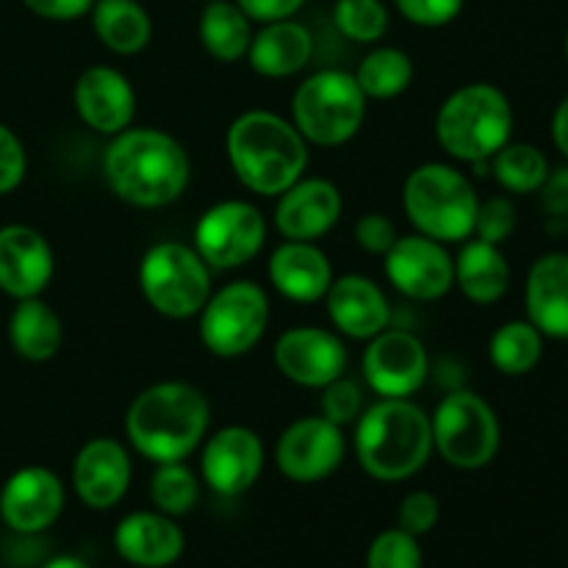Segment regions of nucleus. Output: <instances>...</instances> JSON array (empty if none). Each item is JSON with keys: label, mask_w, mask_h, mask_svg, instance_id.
I'll use <instances>...</instances> for the list:
<instances>
[{"label": "nucleus", "mask_w": 568, "mask_h": 568, "mask_svg": "<svg viewBox=\"0 0 568 568\" xmlns=\"http://www.w3.org/2000/svg\"><path fill=\"white\" fill-rule=\"evenodd\" d=\"M100 170L116 200L144 211L178 203L192 183L186 148L161 128L131 125L111 136Z\"/></svg>", "instance_id": "1"}, {"label": "nucleus", "mask_w": 568, "mask_h": 568, "mask_svg": "<svg viewBox=\"0 0 568 568\" xmlns=\"http://www.w3.org/2000/svg\"><path fill=\"white\" fill-rule=\"evenodd\" d=\"M211 430L209 397L186 381L142 388L125 410V438L150 464L192 458Z\"/></svg>", "instance_id": "2"}, {"label": "nucleus", "mask_w": 568, "mask_h": 568, "mask_svg": "<svg viewBox=\"0 0 568 568\" xmlns=\"http://www.w3.org/2000/svg\"><path fill=\"white\" fill-rule=\"evenodd\" d=\"M225 155L247 192L277 197L308 172L311 144L300 136L288 116L253 109L227 125Z\"/></svg>", "instance_id": "3"}, {"label": "nucleus", "mask_w": 568, "mask_h": 568, "mask_svg": "<svg viewBox=\"0 0 568 568\" xmlns=\"http://www.w3.org/2000/svg\"><path fill=\"white\" fill-rule=\"evenodd\" d=\"M353 453L372 480H410L433 455L430 414L414 399H377L353 425Z\"/></svg>", "instance_id": "4"}, {"label": "nucleus", "mask_w": 568, "mask_h": 568, "mask_svg": "<svg viewBox=\"0 0 568 568\" xmlns=\"http://www.w3.org/2000/svg\"><path fill=\"white\" fill-rule=\"evenodd\" d=\"M510 98L488 81L464 83L436 111V142L460 164H488L514 139Z\"/></svg>", "instance_id": "5"}, {"label": "nucleus", "mask_w": 568, "mask_h": 568, "mask_svg": "<svg viewBox=\"0 0 568 568\" xmlns=\"http://www.w3.org/2000/svg\"><path fill=\"white\" fill-rule=\"evenodd\" d=\"M480 194L466 172L444 161L414 166L403 183V211L416 233L442 244L475 236Z\"/></svg>", "instance_id": "6"}, {"label": "nucleus", "mask_w": 568, "mask_h": 568, "mask_svg": "<svg viewBox=\"0 0 568 568\" xmlns=\"http://www.w3.org/2000/svg\"><path fill=\"white\" fill-rule=\"evenodd\" d=\"M136 281L144 303L172 322L197 320L214 292V270L192 244L178 239H164L144 250Z\"/></svg>", "instance_id": "7"}, {"label": "nucleus", "mask_w": 568, "mask_h": 568, "mask_svg": "<svg viewBox=\"0 0 568 568\" xmlns=\"http://www.w3.org/2000/svg\"><path fill=\"white\" fill-rule=\"evenodd\" d=\"M369 100L347 70H320L292 94L294 128L311 148H342L364 128Z\"/></svg>", "instance_id": "8"}, {"label": "nucleus", "mask_w": 568, "mask_h": 568, "mask_svg": "<svg viewBox=\"0 0 568 568\" xmlns=\"http://www.w3.org/2000/svg\"><path fill=\"white\" fill-rule=\"evenodd\" d=\"M430 430L433 453L460 471L486 469L503 447L497 410L471 388H455L438 399L430 414Z\"/></svg>", "instance_id": "9"}, {"label": "nucleus", "mask_w": 568, "mask_h": 568, "mask_svg": "<svg viewBox=\"0 0 568 568\" xmlns=\"http://www.w3.org/2000/svg\"><path fill=\"white\" fill-rule=\"evenodd\" d=\"M270 294L255 281H231L214 288L197 314L200 344L214 358L233 361L253 353L270 327Z\"/></svg>", "instance_id": "10"}, {"label": "nucleus", "mask_w": 568, "mask_h": 568, "mask_svg": "<svg viewBox=\"0 0 568 568\" xmlns=\"http://www.w3.org/2000/svg\"><path fill=\"white\" fill-rule=\"evenodd\" d=\"M270 225L250 200H220L194 222L192 247L214 272H233L255 261L264 250Z\"/></svg>", "instance_id": "11"}, {"label": "nucleus", "mask_w": 568, "mask_h": 568, "mask_svg": "<svg viewBox=\"0 0 568 568\" xmlns=\"http://www.w3.org/2000/svg\"><path fill=\"white\" fill-rule=\"evenodd\" d=\"M361 372L377 399H414L430 375V355L416 333L386 327L366 342Z\"/></svg>", "instance_id": "12"}, {"label": "nucleus", "mask_w": 568, "mask_h": 568, "mask_svg": "<svg viewBox=\"0 0 568 568\" xmlns=\"http://www.w3.org/2000/svg\"><path fill=\"white\" fill-rule=\"evenodd\" d=\"M344 427L327 422L322 414L300 416L275 442V466L286 480L311 486L342 469L347 458Z\"/></svg>", "instance_id": "13"}, {"label": "nucleus", "mask_w": 568, "mask_h": 568, "mask_svg": "<svg viewBox=\"0 0 568 568\" xmlns=\"http://www.w3.org/2000/svg\"><path fill=\"white\" fill-rule=\"evenodd\" d=\"M388 286L414 303H436L455 288V264L447 244L422 233L397 236L383 255Z\"/></svg>", "instance_id": "14"}, {"label": "nucleus", "mask_w": 568, "mask_h": 568, "mask_svg": "<svg viewBox=\"0 0 568 568\" xmlns=\"http://www.w3.org/2000/svg\"><path fill=\"white\" fill-rule=\"evenodd\" d=\"M266 447L253 427L225 425L200 444V480L222 497H242L261 480Z\"/></svg>", "instance_id": "15"}, {"label": "nucleus", "mask_w": 568, "mask_h": 568, "mask_svg": "<svg viewBox=\"0 0 568 568\" xmlns=\"http://www.w3.org/2000/svg\"><path fill=\"white\" fill-rule=\"evenodd\" d=\"M272 361L288 383L322 392L327 383L347 375L349 349L344 344V336H338L336 331L297 325L277 336L275 347H272Z\"/></svg>", "instance_id": "16"}, {"label": "nucleus", "mask_w": 568, "mask_h": 568, "mask_svg": "<svg viewBox=\"0 0 568 568\" xmlns=\"http://www.w3.org/2000/svg\"><path fill=\"white\" fill-rule=\"evenodd\" d=\"M67 488L48 466H22L0 488V519L17 536H39L61 519Z\"/></svg>", "instance_id": "17"}, {"label": "nucleus", "mask_w": 568, "mask_h": 568, "mask_svg": "<svg viewBox=\"0 0 568 568\" xmlns=\"http://www.w3.org/2000/svg\"><path fill=\"white\" fill-rule=\"evenodd\" d=\"M72 109L83 125L111 139L133 125L136 89L116 67L92 64L72 83Z\"/></svg>", "instance_id": "18"}, {"label": "nucleus", "mask_w": 568, "mask_h": 568, "mask_svg": "<svg viewBox=\"0 0 568 568\" xmlns=\"http://www.w3.org/2000/svg\"><path fill=\"white\" fill-rule=\"evenodd\" d=\"M275 200V231L292 242H320L344 214L342 189L327 178L303 175Z\"/></svg>", "instance_id": "19"}, {"label": "nucleus", "mask_w": 568, "mask_h": 568, "mask_svg": "<svg viewBox=\"0 0 568 568\" xmlns=\"http://www.w3.org/2000/svg\"><path fill=\"white\" fill-rule=\"evenodd\" d=\"M133 460L120 438H89L72 460V488L92 510H111L131 488Z\"/></svg>", "instance_id": "20"}, {"label": "nucleus", "mask_w": 568, "mask_h": 568, "mask_svg": "<svg viewBox=\"0 0 568 568\" xmlns=\"http://www.w3.org/2000/svg\"><path fill=\"white\" fill-rule=\"evenodd\" d=\"M325 311L333 331L353 342H369L392 327V303L381 283L361 272L333 277L325 294Z\"/></svg>", "instance_id": "21"}, {"label": "nucleus", "mask_w": 568, "mask_h": 568, "mask_svg": "<svg viewBox=\"0 0 568 568\" xmlns=\"http://www.w3.org/2000/svg\"><path fill=\"white\" fill-rule=\"evenodd\" d=\"M55 275V255L48 239L31 225L0 227V292L11 300L42 297Z\"/></svg>", "instance_id": "22"}, {"label": "nucleus", "mask_w": 568, "mask_h": 568, "mask_svg": "<svg viewBox=\"0 0 568 568\" xmlns=\"http://www.w3.org/2000/svg\"><path fill=\"white\" fill-rule=\"evenodd\" d=\"M266 277L288 303L314 305L325 300L336 275H333L331 255L320 244L283 239L266 261Z\"/></svg>", "instance_id": "23"}, {"label": "nucleus", "mask_w": 568, "mask_h": 568, "mask_svg": "<svg viewBox=\"0 0 568 568\" xmlns=\"http://www.w3.org/2000/svg\"><path fill=\"white\" fill-rule=\"evenodd\" d=\"M114 549L136 568H170L186 549L178 521L161 510H133L114 530Z\"/></svg>", "instance_id": "24"}, {"label": "nucleus", "mask_w": 568, "mask_h": 568, "mask_svg": "<svg viewBox=\"0 0 568 568\" xmlns=\"http://www.w3.org/2000/svg\"><path fill=\"white\" fill-rule=\"evenodd\" d=\"M525 314L544 338L568 342V253L538 255L525 281Z\"/></svg>", "instance_id": "25"}, {"label": "nucleus", "mask_w": 568, "mask_h": 568, "mask_svg": "<svg viewBox=\"0 0 568 568\" xmlns=\"http://www.w3.org/2000/svg\"><path fill=\"white\" fill-rule=\"evenodd\" d=\"M311 59H314V37L297 17L255 28L247 55H244L250 70L270 81L300 75L311 64Z\"/></svg>", "instance_id": "26"}, {"label": "nucleus", "mask_w": 568, "mask_h": 568, "mask_svg": "<svg viewBox=\"0 0 568 568\" xmlns=\"http://www.w3.org/2000/svg\"><path fill=\"white\" fill-rule=\"evenodd\" d=\"M455 264V288L469 300L471 305H497L505 294L510 292V272L508 255L503 253L499 244L483 242L471 236L460 242L458 255H453Z\"/></svg>", "instance_id": "27"}, {"label": "nucleus", "mask_w": 568, "mask_h": 568, "mask_svg": "<svg viewBox=\"0 0 568 568\" xmlns=\"http://www.w3.org/2000/svg\"><path fill=\"white\" fill-rule=\"evenodd\" d=\"M9 344L22 361L31 364L53 361L64 347L61 316L42 297L17 300L9 316Z\"/></svg>", "instance_id": "28"}, {"label": "nucleus", "mask_w": 568, "mask_h": 568, "mask_svg": "<svg viewBox=\"0 0 568 568\" xmlns=\"http://www.w3.org/2000/svg\"><path fill=\"white\" fill-rule=\"evenodd\" d=\"M92 31L114 55H139L153 42V17L139 0H94Z\"/></svg>", "instance_id": "29"}, {"label": "nucleus", "mask_w": 568, "mask_h": 568, "mask_svg": "<svg viewBox=\"0 0 568 568\" xmlns=\"http://www.w3.org/2000/svg\"><path fill=\"white\" fill-rule=\"evenodd\" d=\"M253 20L236 6V0H209L200 11L197 37L205 53L220 64H236L247 55L253 39Z\"/></svg>", "instance_id": "30"}, {"label": "nucleus", "mask_w": 568, "mask_h": 568, "mask_svg": "<svg viewBox=\"0 0 568 568\" xmlns=\"http://www.w3.org/2000/svg\"><path fill=\"white\" fill-rule=\"evenodd\" d=\"M544 333L530 320H508L488 338V361L503 377H525L541 364Z\"/></svg>", "instance_id": "31"}, {"label": "nucleus", "mask_w": 568, "mask_h": 568, "mask_svg": "<svg viewBox=\"0 0 568 568\" xmlns=\"http://www.w3.org/2000/svg\"><path fill=\"white\" fill-rule=\"evenodd\" d=\"M353 75L366 100H394L410 89L416 78V64L403 48L372 44Z\"/></svg>", "instance_id": "32"}, {"label": "nucleus", "mask_w": 568, "mask_h": 568, "mask_svg": "<svg viewBox=\"0 0 568 568\" xmlns=\"http://www.w3.org/2000/svg\"><path fill=\"white\" fill-rule=\"evenodd\" d=\"M494 181L508 194H538L549 175V159L538 144L510 139L491 161H488Z\"/></svg>", "instance_id": "33"}, {"label": "nucleus", "mask_w": 568, "mask_h": 568, "mask_svg": "<svg viewBox=\"0 0 568 568\" xmlns=\"http://www.w3.org/2000/svg\"><path fill=\"white\" fill-rule=\"evenodd\" d=\"M200 499V477L186 466V460L178 464H155L150 477V503L155 510L172 516H186Z\"/></svg>", "instance_id": "34"}, {"label": "nucleus", "mask_w": 568, "mask_h": 568, "mask_svg": "<svg viewBox=\"0 0 568 568\" xmlns=\"http://www.w3.org/2000/svg\"><path fill=\"white\" fill-rule=\"evenodd\" d=\"M392 11L383 0H336L333 26L355 44H377L388 33Z\"/></svg>", "instance_id": "35"}, {"label": "nucleus", "mask_w": 568, "mask_h": 568, "mask_svg": "<svg viewBox=\"0 0 568 568\" xmlns=\"http://www.w3.org/2000/svg\"><path fill=\"white\" fill-rule=\"evenodd\" d=\"M366 568H422L419 538L399 527L377 532L366 549Z\"/></svg>", "instance_id": "36"}, {"label": "nucleus", "mask_w": 568, "mask_h": 568, "mask_svg": "<svg viewBox=\"0 0 568 568\" xmlns=\"http://www.w3.org/2000/svg\"><path fill=\"white\" fill-rule=\"evenodd\" d=\"M364 408H366L364 386L347 375L327 383V386L320 392V414L325 416L327 422H333V425L344 427V430L358 422V416L364 414Z\"/></svg>", "instance_id": "37"}, {"label": "nucleus", "mask_w": 568, "mask_h": 568, "mask_svg": "<svg viewBox=\"0 0 568 568\" xmlns=\"http://www.w3.org/2000/svg\"><path fill=\"white\" fill-rule=\"evenodd\" d=\"M516 225H519V211L508 194H494V197L480 200L475 220V236L483 242H491L503 247L510 236H514Z\"/></svg>", "instance_id": "38"}, {"label": "nucleus", "mask_w": 568, "mask_h": 568, "mask_svg": "<svg viewBox=\"0 0 568 568\" xmlns=\"http://www.w3.org/2000/svg\"><path fill=\"white\" fill-rule=\"evenodd\" d=\"M438 519H442V503H438V497L433 491L416 488V491L405 494V499L399 503L397 527L410 532V536H427L438 525Z\"/></svg>", "instance_id": "39"}, {"label": "nucleus", "mask_w": 568, "mask_h": 568, "mask_svg": "<svg viewBox=\"0 0 568 568\" xmlns=\"http://www.w3.org/2000/svg\"><path fill=\"white\" fill-rule=\"evenodd\" d=\"M466 0H394V9L405 22L419 28H444L464 11Z\"/></svg>", "instance_id": "40"}, {"label": "nucleus", "mask_w": 568, "mask_h": 568, "mask_svg": "<svg viewBox=\"0 0 568 568\" xmlns=\"http://www.w3.org/2000/svg\"><path fill=\"white\" fill-rule=\"evenodd\" d=\"M28 172V153L22 139L0 122V197L11 194Z\"/></svg>", "instance_id": "41"}, {"label": "nucleus", "mask_w": 568, "mask_h": 568, "mask_svg": "<svg viewBox=\"0 0 568 568\" xmlns=\"http://www.w3.org/2000/svg\"><path fill=\"white\" fill-rule=\"evenodd\" d=\"M353 233H355V244H358L364 253L381 255V258L388 253V247H392L399 236L397 225H394L386 214H381V211L361 214L358 222H355Z\"/></svg>", "instance_id": "42"}, {"label": "nucleus", "mask_w": 568, "mask_h": 568, "mask_svg": "<svg viewBox=\"0 0 568 568\" xmlns=\"http://www.w3.org/2000/svg\"><path fill=\"white\" fill-rule=\"evenodd\" d=\"M308 0H236L239 9L253 20V26H266L277 20H294Z\"/></svg>", "instance_id": "43"}, {"label": "nucleus", "mask_w": 568, "mask_h": 568, "mask_svg": "<svg viewBox=\"0 0 568 568\" xmlns=\"http://www.w3.org/2000/svg\"><path fill=\"white\" fill-rule=\"evenodd\" d=\"M22 6L48 22H75L89 17L94 0H22Z\"/></svg>", "instance_id": "44"}, {"label": "nucleus", "mask_w": 568, "mask_h": 568, "mask_svg": "<svg viewBox=\"0 0 568 568\" xmlns=\"http://www.w3.org/2000/svg\"><path fill=\"white\" fill-rule=\"evenodd\" d=\"M541 203L547 214L568 216V161L558 170H549L547 181L541 186Z\"/></svg>", "instance_id": "45"}, {"label": "nucleus", "mask_w": 568, "mask_h": 568, "mask_svg": "<svg viewBox=\"0 0 568 568\" xmlns=\"http://www.w3.org/2000/svg\"><path fill=\"white\" fill-rule=\"evenodd\" d=\"M549 133H552V144L560 155L568 161V94L555 105L552 122H549Z\"/></svg>", "instance_id": "46"}, {"label": "nucleus", "mask_w": 568, "mask_h": 568, "mask_svg": "<svg viewBox=\"0 0 568 568\" xmlns=\"http://www.w3.org/2000/svg\"><path fill=\"white\" fill-rule=\"evenodd\" d=\"M42 568H92L87 560L75 558V555H59V558L48 560Z\"/></svg>", "instance_id": "47"}, {"label": "nucleus", "mask_w": 568, "mask_h": 568, "mask_svg": "<svg viewBox=\"0 0 568 568\" xmlns=\"http://www.w3.org/2000/svg\"><path fill=\"white\" fill-rule=\"evenodd\" d=\"M564 50H566V61H568V31H566V42H564Z\"/></svg>", "instance_id": "48"}, {"label": "nucleus", "mask_w": 568, "mask_h": 568, "mask_svg": "<svg viewBox=\"0 0 568 568\" xmlns=\"http://www.w3.org/2000/svg\"><path fill=\"white\" fill-rule=\"evenodd\" d=\"M203 3H209V0H203Z\"/></svg>", "instance_id": "49"}]
</instances>
